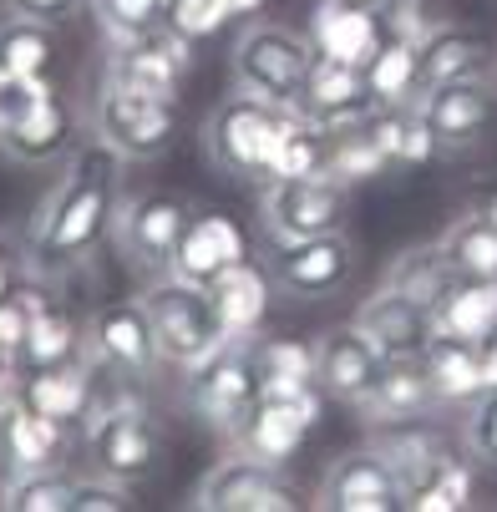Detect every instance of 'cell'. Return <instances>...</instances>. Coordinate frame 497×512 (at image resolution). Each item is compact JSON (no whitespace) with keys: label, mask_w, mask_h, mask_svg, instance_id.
<instances>
[{"label":"cell","mask_w":497,"mask_h":512,"mask_svg":"<svg viewBox=\"0 0 497 512\" xmlns=\"http://www.w3.org/2000/svg\"><path fill=\"white\" fill-rule=\"evenodd\" d=\"M117 183H122V158L107 142H82L71 148V163L51 198L36 213L31 229V269L36 274H61L71 264H82L117 224Z\"/></svg>","instance_id":"obj_1"},{"label":"cell","mask_w":497,"mask_h":512,"mask_svg":"<svg viewBox=\"0 0 497 512\" xmlns=\"http://www.w3.org/2000/svg\"><path fill=\"white\" fill-rule=\"evenodd\" d=\"M290 122H295V107H279V102L234 92V97H224L219 107L208 112V127H203L208 163L219 173H229V178L269 183L279 137L290 132Z\"/></svg>","instance_id":"obj_2"},{"label":"cell","mask_w":497,"mask_h":512,"mask_svg":"<svg viewBox=\"0 0 497 512\" xmlns=\"http://www.w3.org/2000/svg\"><path fill=\"white\" fill-rule=\"evenodd\" d=\"M137 300L148 305V320H153L163 360L178 365V371H193L198 360H208L219 345L234 340L224 330L219 310H213L208 284H193V279H178V274H158Z\"/></svg>","instance_id":"obj_3"},{"label":"cell","mask_w":497,"mask_h":512,"mask_svg":"<svg viewBox=\"0 0 497 512\" xmlns=\"http://www.w3.org/2000/svg\"><path fill=\"white\" fill-rule=\"evenodd\" d=\"M229 56H234L229 61L234 92H249V97H264V102H279V107H295L300 92H305V77H310L315 46H310V36H300L290 26L249 21L234 36Z\"/></svg>","instance_id":"obj_4"},{"label":"cell","mask_w":497,"mask_h":512,"mask_svg":"<svg viewBox=\"0 0 497 512\" xmlns=\"http://www.w3.org/2000/svg\"><path fill=\"white\" fill-rule=\"evenodd\" d=\"M92 137L107 142L122 163H153L178 142V102L102 82L92 102Z\"/></svg>","instance_id":"obj_5"},{"label":"cell","mask_w":497,"mask_h":512,"mask_svg":"<svg viewBox=\"0 0 497 512\" xmlns=\"http://www.w3.org/2000/svg\"><path fill=\"white\" fill-rule=\"evenodd\" d=\"M87 452H92V472H102L112 482H127V487L148 482L163 462V426L132 396H112L87 421Z\"/></svg>","instance_id":"obj_6"},{"label":"cell","mask_w":497,"mask_h":512,"mask_svg":"<svg viewBox=\"0 0 497 512\" xmlns=\"http://www.w3.org/2000/svg\"><path fill=\"white\" fill-rule=\"evenodd\" d=\"M264 229L274 244H295V239H320V234H340L350 218V188L310 173V178H269L264 198Z\"/></svg>","instance_id":"obj_7"},{"label":"cell","mask_w":497,"mask_h":512,"mask_svg":"<svg viewBox=\"0 0 497 512\" xmlns=\"http://www.w3.org/2000/svg\"><path fill=\"white\" fill-rule=\"evenodd\" d=\"M87 360L97 365L102 376H117L127 386L132 381H153L158 365H163V350H158L148 305H142V300L102 305L87 320Z\"/></svg>","instance_id":"obj_8"},{"label":"cell","mask_w":497,"mask_h":512,"mask_svg":"<svg viewBox=\"0 0 497 512\" xmlns=\"http://www.w3.org/2000/svg\"><path fill=\"white\" fill-rule=\"evenodd\" d=\"M320 406H325V391H305V396H259L224 436H229V452L239 457H254V462H269V467H284L300 447L310 426L320 421Z\"/></svg>","instance_id":"obj_9"},{"label":"cell","mask_w":497,"mask_h":512,"mask_svg":"<svg viewBox=\"0 0 497 512\" xmlns=\"http://www.w3.org/2000/svg\"><path fill=\"white\" fill-rule=\"evenodd\" d=\"M193 507L198 512H295L305 507V492L284 477V467L229 452L193 487Z\"/></svg>","instance_id":"obj_10"},{"label":"cell","mask_w":497,"mask_h":512,"mask_svg":"<svg viewBox=\"0 0 497 512\" xmlns=\"http://www.w3.org/2000/svg\"><path fill=\"white\" fill-rule=\"evenodd\" d=\"M188 376V406L208 421L229 431L254 401H259V371H254V335L219 345L208 360H198Z\"/></svg>","instance_id":"obj_11"},{"label":"cell","mask_w":497,"mask_h":512,"mask_svg":"<svg viewBox=\"0 0 497 512\" xmlns=\"http://www.w3.org/2000/svg\"><path fill=\"white\" fill-rule=\"evenodd\" d=\"M188 61H193V41H183L168 26H153V31H142V36L112 41L102 82H117L127 92H142V97L178 102V87L188 77Z\"/></svg>","instance_id":"obj_12"},{"label":"cell","mask_w":497,"mask_h":512,"mask_svg":"<svg viewBox=\"0 0 497 512\" xmlns=\"http://www.w3.org/2000/svg\"><path fill=\"white\" fill-rule=\"evenodd\" d=\"M193 213H198V208H193L188 198L168 193V188L137 193V198H127V203L117 208L112 239H117V249H122L137 269L168 274V259H173V249H178V239H183V229H188Z\"/></svg>","instance_id":"obj_13"},{"label":"cell","mask_w":497,"mask_h":512,"mask_svg":"<svg viewBox=\"0 0 497 512\" xmlns=\"http://www.w3.org/2000/svg\"><path fill=\"white\" fill-rule=\"evenodd\" d=\"M315 507H330V512H396V507H406V487L396 482L386 457L366 442L355 452H340L325 467V477L315 487Z\"/></svg>","instance_id":"obj_14"},{"label":"cell","mask_w":497,"mask_h":512,"mask_svg":"<svg viewBox=\"0 0 497 512\" xmlns=\"http://www.w3.org/2000/svg\"><path fill=\"white\" fill-rule=\"evenodd\" d=\"M386 371V355L381 345L361 330V325H335L315 340V381L330 401H345V406H366V396L376 391Z\"/></svg>","instance_id":"obj_15"},{"label":"cell","mask_w":497,"mask_h":512,"mask_svg":"<svg viewBox=\"0 0 497 512\" xmlns=\"http://www.w3.org/2000/svg\"><path fill=\"white\" fill-rule=\"evenodd\" d=\"M295 112H305V117H310L315 127H325V132L361 127V122L376 112V97H371V82H366V66L315 56Z\"/></svg>","instance_id":"obj_16"},{"label":"cell","mask_w":497,"mask_h":512,"mask_svg":"<svg viewBox=\"0 0 497 512\" xmlns=\"http://www.w3.org/2000/svg\"><path fill=\"white\" fill-rule=\"evenodd\" d=\"M274 279L279 289H290L295 300H325L350 279L355 269V244L340 234H320V239H295V244H274Z\"/></svg>","instance_id":"obj_17"},{"label":"cell","mask_w":497,"mask_h":512,"mask_svg":"<svg viewBox=\"0 0 497 512\" xmlns=\"http://www.w3.org/2000/svg\"><path fill=\"white\" fill-rule=\"evenodd\" d=\"M416 107H421L426 122H432L442 153H447V148H467V142H477L497 122V87H492V77L442 82V87H426L416 97Z\"/></svg>","instance_id":"obj_18"},{"label":"cell","mask_w":497,"mask_h":512,"mask_svg":"<svg viewBox=\"0 0 497 512\" xmlns=\"http://www.w3.org/2000/svg\"><path fill=\"white\" fill-rule=\"evenodd\" d=\"M122 396V391H112ZM112 396H102V381H97V365L82 355V360H66V365H51V371H31L21 381V401L36 406L41 416L61 421V426H87Z\"/></svg>","instance_id":"obj_19"},{"label":"cell","mask_w":497,"mask_h":512,"mask_svg":"<svg viewBox=\"0 0 497 512\" xmlns=\"http://www.w3.org/2000/svg\"><path fill=\"white\" fill-rule=\"evenodd\" d=\"M239 259H249L244 229L234 224L229 213H219V208H198V213L188 218V229H183L173 259H168V274L193 279V284H208L213 274H224V269L239 264Z\"/></svg>","instance_id":"obj_20"},{"label":"cell","mask_w":497,"mask_h":512,"mask_svg":"<svg viewBox=\"0 0 497 512\" xmlns=\"http://www.w3.org/2000/svg\"><path fill=\"white\" fill-rule=\"evenodd\" d=\"M355 325H361V330L381 345V355H386V360L421 355V350H426V340L437 335L432 310L416 305L411 295H401V289H391V284H381L376 295H371L361 310H355Z\"/></svg>","instance_id":"obj_21"},{"label":"cell","mask_w":497,"mask_h":512,"mask_svg":"<svg viewBox=\"0 0 497 512\" xmlns=\"http://www.w3.org/2000/svg\"><path fill=\"white\" fill-rule=\"evenodd\" d=\"M66 431L61 421L41 416L21 396L0 411V457L11 462V472H36V467H66Z\"/></svg>","instance_id":"obj_22"},{"label":"cell","mask_w":497,"mask_h":512,"mask_svg":"<svg viewBox=\"0 0 497 512\" xmlns=\"http://www.w3.org/2000/svg\"><path fill=\"white\" fill-rule=\"evenodd\" d=\"M315 56H330V61H355L366 66L371 51L386 41L381 31V11H361V6H345V0H320L310 26H305Z\"/></svg>","instance_id":"obj_23"},{"label":"cell","mask_w":497,"mask_h":512,"mask_svg":"<svg viewBox=\"0 0 497 512\" xmlns=\"http://www.w3.org/2000/svg\"><path fill=\"white\" fill-rule=\"evenodd\" d=\"M371 447L386 457V467L396 472V482L406 487V497H411L426 477H432L437 462L452 452L447 436H442L437 426H426V416H416V421H376Z\"/></svg>","instance_id":"obj_24"},{"label":"cell","mask_w":497,"mask_h":512,"mask_svg":"<svg viewBox=\"0 0 497 512\" xmlns=\"http://www.w3.org/2000/svg\"><path fill=\"white\" fill-rule=\"evenodd\" d=\"M497 71V46L482 31L467 26H437L421 41V87L442 82H467V77H492Z\"/></svg>","instance_id":"obj_25"},{"label":"cell","mask_w":497,"mask_h":512,"mask_svg":"<svg viewBox=\"0 0 497 512\" xmlns=\"http://www.w3.org/2000/svg\"><path fill=\"white\" fill-rule=\"evenodd\" d=\"M421 365L426 376H432V391L442 406H467L477 401L487 386H482V350L477 340H457V335H432L421 350Z\"/></svg>","instance_id":"obj_26"},{"label":"cell","mask_w":497,"mask_h":512,"mask_svg":"<svg viewBox=\"0 0 497 512\" xmlns=\"http://www.w3.org/2000/svg\"><path fill=\"white\" fill-rule=\"evenodd\" d=\"M208 295H213V310H219V320L234 340L259 335V320L269 310V274L259 264H249V259L229 264L224 274L208 279Z\"/></svg>","instance_id":"obj_27"},{"label":"cell","mask_w":497,"mask_h":512,"mask_svg":"<svg viewBox=\"0 0 497 512\" xmlns=\"http://www.w3.org/2000/svg\"><path fill=\"white\" fill-rule=\"evenodd\" d=\"M432 406H442L437 391H432V376H426L421 355H406V360H386V371H381V381H376V391L366 396L361 411L371 421H416Z\"/></svg>","instance_id":"obj_28"},{"label":"cell","mask_w":497,"mask_h":512,"mask_svg":"<svg viewBox=\"0 0 497 512\" xmlns=\"http://www.w3.org/2000/svg\"><path fill=\"white\" fill-rule=\"evenodd\" d=\"M87 355V325L77 315H66L61 305H51V295L36 305L31 315V330L21 340V371H51V365H66V360H82Z\"/></svg>","instance_id":"obj_29"},{"label":"cell","mask_w":497,"mask_h":512,"mask_svg":"<svg viewBox=\"0 0 497 512\" xmlns=\"http://www.w3.org/2000/svg\"><path fill=\"white\" fill-rule=\"evenodd\" d=\"M432 320L442 335H457V340H487L497 330V279H467L457 274L447 284V295L432 305Z\"/></svg>","instance_id":"obj_30"},{"label":"cell","mask_w":497,"mask_h":512,"mask_svg":"<svg viewBox=\"0 0 497 512\" xmlns=\"http://www.w3.org/2000/svg\"><path fill=\"white\" fill-rule=\"evenodd\" d=\"M0 153H11L16 163H36V168L66 158V153H71V112H66V102L51 97V102H41L21 127L0 132Z\"/></svg>","instance_id":"obj_31"},{"label":"cell","mask_w":497,"mask_h":512,"mask_svg":"<svg viewBox=\"0 0 497 512\" xmlns=\"http://www.w3.org/2000/svg\"><path fill=\"white\" fill-rule=\"evenodd\" d=\"M254 371H259V396L320 391V381H315V345H305V340H259L254 335Z\"/></svg>","instance_id":"obj_32"},{"label":"cell","mask_w":497,"mask_h":512,"mask_svg":"<svg viewBox=\"0 0 497 512\" xmlns=\"http://www.w3.org/2000/svg\"><path fill=\"white\" fill-rule=\"evenodd\" d=\"M366 82H371L376 107H406V102H416L426 92L421 87V51L386 36L371 51V61H366Z\"/></svg>","instance_id":"obj_33"},{"label":"cell","mask_w":497,"mask_h":512,"mask_svg":"<svg viewBox=\"0 0 497 512\" xmlns=\"http://www.w3.org/2000/svg\"><path fill=\"white\" fill-rule=\"evenodd\" d=\"M452 279H457V269H452V259L442 254V244H411V249H401V254L391 259V269H386V284L401 289V295H411V300L426 305V310L447 295Z\"/></svg>","instance_id":"obj_34"},{"label":"cell","mask_w":497,"mask_h":512,"mask_svg":"<svg viewBox=\"0 0 497 512\" xmlns=\"http://www.w3.org/2000/svg\"><path fill=\"white\" fill-rule=\"evenodd\" d=\"M437 244H442V254L452 259L457 274H467V279H497V224H492L487 213L467 208L462 218H452L447 234Z\"/></svg>","instance_id":"obj_35"},{"label":"cell","mask_w":497,"mask_h":512,"mask_svg":"<svg viewBox=\"0 0 497 512\" xmlns=\"http://www.w3.org/2000/svg\"><path fill=\"white\" fill-rule=\"evenodd\" d=\"M51 66H56V26L6 11V21H0V71L51 77Z\"/></svg>","instance_id":"obj_36"},{"label":"cell","mask_w":497,"mask_h":512,"mask_svg":"<svg viewBox=\"0 0 497 512\" xmlns=\"http://www.w3.org/2000/svg\"><path fill=\"white\" fill-rule=\"evenodd\" d=\"M371 122V117H366ZM345 127V132H330V153H325V178L355 188V183H371L391 168V158L381 153V142L371 137V127Z\"/></svg>","instance_id":"obj_37"},{"label":"cell","mask_w":497,"mask_h":512,"mask_svg":"<svg viewBox=\"0 0 497 512\" xmlns=\"http://www.w3.org/2000/svg\"><path fill=\"white\" fill-rule=\"evenodd\" d=\"M77 477L66 467H36V472H11L0 487V507L6 512H66Z\"/></svg>","instance_id":"obj_38"},{"label":"cell","mask_w":497,"mask_h":512,"mask_svg":"<svg viewBox=\"0 0 497 512\" xmlns=\"http://www.w3.org/2000/svg\"><path fill=\"white\" fill-rule=\"evenodd\" d=\"M472 492H477V482H472V457L447 452V457L437 462V472L406 497V507H411V512H457V507H472Z\"/></svg>","instance_id":"obj_39"},{"label":"cell","mask_w":497,"mask_h":512,"mask_svg":"<svg viewBox=\"0 0 497 512\" xmlns=\"http://www.w3.org/2000/svg\"><path fill=\"white\" fill-rule=\"evenodd\" d=\"M325 153H330V132L315 127L305 112H295L290 132L279 137V153H274V173L269 178H310V173H325Z\"/></svg>","instance_id":"obj_40"},{"label":"cell","mask_w":497,"mask_h":512,"mask_svg":"<svg viewBox=\"0 0 497 512\" xmlns=\"http://www.w3.org/2000/svg\"><path fill=\"white\" fill-rule=\"evenodd\" d=\"M51 77H26V71H0V132L21 127L41 102H51Z\"/></svg>","instance_id":"obj_41"},{"label":"cell","mask_w":497,"mask_h":512,"mask_svg":"<svg viewBox=\"0 0 497 512\" xmlns=\"http://www.w3.org/2000/svg\"><path fill=\"white\" fill-rule=\"evenodd\" d=\"M229 0H168L163 6V26L178 31L183 41H208L219 36V26L229 21Z\"/></svg>","instance_id":"obj_42"},{"label":"cell","mask_w":497,"mask_h":512,"mask_svg":"<svg viewBox=\"0 0 497 512\" xmlns=\"http://www.w3.org/2000/svg\"><path fill=\"white\" fill-rule=\"evenodd\" d=\"M92 6L102 16L107 41H127V36L163 26V0H92Z\"/></svg>","instance_id":"obj_43"},{"label":"cell","mask_w":497,"mask_h":512,"mask_svg":"<svg viewBox=\"0 0 497 512\" xmlns=\"http://www.w3.org/2000/svg\"><path fill=\"white\" fill-rule=\"evenodd\" d=\"M462 452L472 462H482V467H497V391H482L477 401H467Z\"/></svg>","instance_id":"obj_44"},{"label":"cell","mask_w":497,"mask_h":512,"mask_svg":"<svg viewBox=\"0 0 497 512\" xmlns=\"http://www.w3.org/2000/svg\"><path fill=\"white\" fill-rule=\"evenodd\" d=\"M381 31L391 41H406V46L421 51V41L437 31V21H432V11H426V0H386L381 6Z\"/></svg>","instance_id":"obj_45"},{"label":"cell","mask_w":497,"mask_h":512,"mask_svg":"<svg viewBox=\"0 0 497 512\" xmlns=\"http://www.w3.org/2000/svg\"><path fill=\"white\" fill-rule=\"evenodd\" d=\"M122 507H132V487L92 472V477H77V492H71L66 512H122Z\"/></svg>","instance_id":"obj_46"},{"label":"cell","mask_w":497,"mask_h":512,"mask_svg":"<svg viewBox=\"0 0 497 512\" xmlns=\"http://www.w3.org/2000/svg\"><path fill=\"white\" fill-rule=\"evenodd\" d=\"M31 274H36L31 269V244H16L11 234H0V305H6Z\"/></svg>","instance_id":"obj_47"},{"label":"cell","mask_w":497,"mask_h":512,"mask_svg":"<svg viewBox=\"0 0 497 512\" xmlns=\"http://www.w3.org/2000/svg\"><path fill=\"white\" fill-rule=\"evenodd\" d=\"M11 16H31V21H46V26H66L87 11V0H0Z\"/></svg>","instance_id":"obj_48"},{"label":"cell","mask_w":497,"mask_h":512,"mask_svg":"<svg viewBox=\"0 0 497 512\" xmlns=\"http://www.w3.org/2000/svg\"><path fill=\"white\" fill-rule=\"evenodd\" d=\"M21 381H26V371H21V350L0 345V411H6V406L21 396Z\"/></svg>","instance_id":"obj_49"},{"label":"cell","mask_w":497,"mask_h":512,"mask_svg":"<svg viewBox=\"0 0 497 512\" xmlns=\"http://www.w3.org/2000/svg\"><path fill=\"white\" fill-rule=\"evenodd\" d=\"M477 350H482V386H487V391H497V330H492Z\"/></svg>","instance_id":"obj_50"},{"label":"cell","mask_w":497,"mask_h":512,"mask_svg":"<svg viewBox=\"0 0 497 512\" xmlns=\"http://www.w3.org/2000/svg\"><path fill=\"white\" fill-rule=\"evenodd\" d=\"M477 213H487V218H492V224H497V188H487V193L477 198Z\"/></svg>","instance_id":"obj_51"},{"label":"cell","mask_w":497,"mask_h":512,"mask_svg":"<svg viewBox=\"0 0 497 512\" xmlns=\"http://www.w3.org/2000/svg\"><path fill=\"white\" fill-rule=\"evenodd\" d=\"M259 6H264V0H229V11H234V16H254Z\"/></svg>","instance_id":"obj_52"},{"label":"cell","mask_w":497,"mask_h":512,"mask_svg":"<svg viewBox=\"0 0 497 512\" xmlns=\"http://www.w3.org/2000/svg\"><path fill=\"white\" fill-rule=\"evenodd\" d=\"M345 6H361V11H381L386 0H345Z\"/></svg>","instance_id":"obj_53"}]
</instances>
